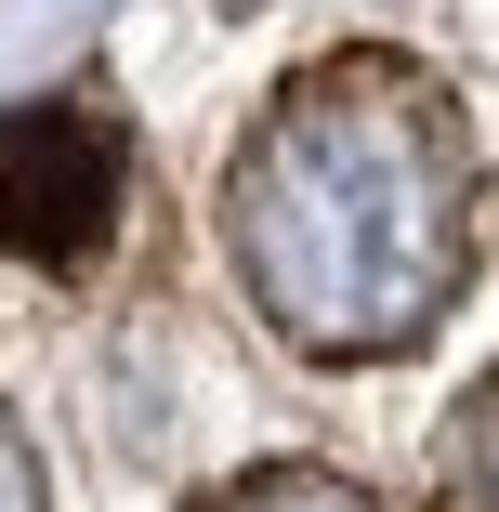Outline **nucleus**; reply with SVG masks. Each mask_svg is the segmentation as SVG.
<instances>
[{"mask_svg": "<svg viewBox=\"0 0 499 512\" xmlns=\"http://www.w3.org/2000/svg\"><path fill=\"white\" fill-rule=\"evenodd\" d=\"M473 224H486L473 132L394 53H342L316 79H289L224 184L237 276L303 355L421 342L473 276Z\"/></svg>", "mask_w": 499, "mask_h": 512, "instance_id": "1", "label": "nucleus"}, {"mask_svg": "<svg viewBox=\"0 0 499 512\" xmlns=\"http://www.w3.org/2000/svg\"><path fill=\"white\" fill-rule=\"evenodd\" d=\"M119 132L92 106H0V250L27 263H92L119 224Z\"/></svg>", "mask_w": 499, "mask_h": 512, "instance_id": "2", "label": "nucleus"}, {"mask_svg": "<svg viewBox=\"0 0 499 512\" xmlns=\"http://www.w3.org/2000/svg\"><path fill=\"white\" fill-rule=\"evenodd\" d=\"M447 473H460V512H499V381L460 407V434H447Z\"/></svg>", "mask_w": 499, "mask_h": 512, "instance_id": "3", "label": "nucleus"}, {"mask_svg": "<svg viewBox=\"0 0 499 512\" xmlns=\"http://www.w3.org/2000/svg\"><path fill=\"white\" fill-rule=\"evenodd\" d=\"M211 512H368L342 473H250L237 499H211Z\"/></svg>", "mask_w": 499, "mask_h": 512, "instance_id": "4", "label": "nucleus"}, {"mask_svg": "<svg viewBox=\"0 0 499 512\" xmlns=\"http://www.w3.org/2000/svg\"><path fill=\"white\" fill-rule=\"evenodd\" d=\"M0 512H40V473H27V447L0 434Z\"/></svg>", "mask_w": 499, "mask_h": 512, "instance_id": "5", "label": "nucleus"}]
</instances>
